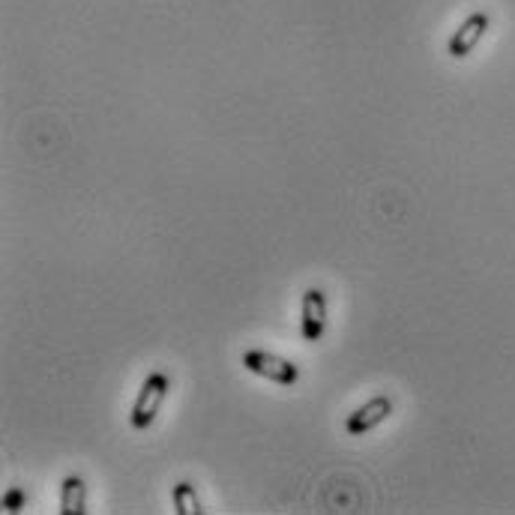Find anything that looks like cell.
I'll return each mask as SVG.
<instances>
[{"label": "cell", "instance_id": "obj_1", "mask_svg": "<svg viewBox=\"0 0 515 515\" xmlns=\"http://www.w3.org/2000/svg\"><path fill=\"white\" fill-rule=\"evenodd\" d=\"M168 390H171V378H168L165 372H150V375L144 378V384H141V390H138V399H135V405H132V414H129V426H132L135 432H147V429L156 423L159 408H162Z\"/></svg>", "mask_w": 515, "mask_h": 515}, {"label": "cell", "instance_id": "obj_2", "mask_svg": "<svg viewBox=\"0 0 515 515\" xmlns=\"http://www.w3.org/2000/svg\"><path fill=\"white\" fill-rule=\"evenodd\" d=\"M243 366H246L252 375H258V378H264V381H270V384H279V387H294V384L300 381L297 363H291V360H285V357H276V354H270V351H264V348H249V351H243Z\"/></svg>", "mask_w": 515, "mask_h": 515}, {"label": "cell", "instance_id": "obj_3", "mask_svg": "<svg viewBox=\"0 0 515 515\" xmlns=\"http://www.w3.org/2000/svg\"><path fill=\"white\" fill-rule=\"evenodd\" d=\"M489 27H492V15H489V12H483V9L471 12V15L453 30V36H450V42H447V54L456 57V60L468 57V54L480 45V39L489 33Z\"/></svg>", "mask_w": 515, "mask_h": 515}, {"label": "cell", "instance_id": "obj_4", "mask_svg": "<svg viewBox=\"0 0 515 515\" xmlns=\"http://www.w3.org/2000/svg\"><path fill=\"white\" fill-rule=\"evenodd\" d=\"M300 333L306 342H321L327 333V294L321 288H306L300 300Z\"/></svg>", "mask_w": 515, "mask_h": 515}, {"label": "cell", "instance_id": "obj_5", "mask_svg": "<svg viewBox=\"0 0 515 515\" xmlns=\"http://www.w3.org/2000/svg\"><path fill=\"white\" fill-rule=\"evenodd\" d=\"M390 414H393V399H390V396H375V399H369L366 405H360V408H354V411L348 414L345 432H348L351 438H363V435H369L375 426H381Z\"/></svg>", "mask_w": 515, "mask_h": 515}, {"label": "cell", "instance_id": "obj_6", "mask_svg": "<svg viewBox=\"0 0 515 515\" xmlns=\"http://www.w3.org/2000/svg\"><path fill=\"white\" fill-rule=\"evenodd\" d=\"M60 513L84 515L87 513V483L75 474H69L60 483Z\"/></svg>", "mask_w": 515, "mask_h": 515}, {"label": "cell", "instance_id": "obj_7", "mask_svg": "<svg viewBox=\"0 0 515 515\" xmlns=\"http://www.w3.org/2000/svg\"><path fill=\"white\" fill-rule=\"evenodd\" d=\"M171 501H174V510H177L180 515L204 513L201 498H198V492H195V486H192L189 480H183V483H177V486L171 489Z\"/></svg>", "mask_w": 515, "mask_h": 515}, {"label": "cell", "instance_id": "obj_8", "mask_svg": "<svg viewBox=\"0 0 515 515\" xmlns=\"http://www.w3.org/2000/svg\"><path fill=\"white\" fill-rule=\"evenodd\" d=\"M24 504H27V495H24L21 489H9V492L3 495V510H6V513H21Z\"/></svg>", "mask_w": 515, "mask_h": 515}]
</instances>
